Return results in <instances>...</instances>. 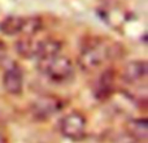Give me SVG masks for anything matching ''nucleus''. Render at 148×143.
Instances as JSON below:
<instances>
[{
	"mask_svg": "<svg viewBox=\"0 0 148 143\" xmlns=\"http://www.w3.org/2000/svg\"><path fill=\"white\" fill-rule=\"evenodd\" d=\"M121 47L112 39L91 36L83 42L78 55V65L83 72H97L118 59L121 55Z\"/></svg>",
	"mask_w": 148,
	"mask_h": 143,
	"instance_id": "obj_1",
	"label": "nucleus"
},
{
	"mask_svg": "<svg viewBox=\"0 0 148 143\" xmlns=\"http://www.w3.org/2000/svg\"><path fill=\"white\" fill-rule=\"evenodd\" d=\"M123 91L131 100L140 104L147 103V79L148 67L144 60H135L129 63L122 72Z\"/></svg>",
	"mask_w": 148,
	"mask_h": 143,
	"instance_id": "obj_2",
	"label": "nucleus"
},
{
	"mask_svg": "<svg viewBox=\"0 0 148 143\" xmlns=\"http://www.w3.org/2000/svg\"><path fill=\"white\" fill-rule=\"evenodd\" d=\"M36 61L40 74L53 83H65L74 76V64L72 59L61 54V51L47 55Z\"/></svg>",
	"mask_w": 148,
	"mask_h": 143,
	"instance_id": "obj_3",
	"label": "nucleus"
},
{
	"mask_svg": "<svg viewBox=\"0 0 148 143\" xmlns=\"http://www.w3.org/2000/svg\"><path fill=\"white\" fill-rule=\"evenodd\" d=\"M18 55L25 59L39 60L47 55L61 51V43L53 38H39L38 34L22 36L16 44Z\"/></svg>",
	"mask_w": 148,
	"mask_h": 143,
	"instance_id": "obj_4",
	"label": "nucleus"
},
{
	"mask_svg": "<svg viewBox=\"0 0 148 143\" xmlns=\"http://www.w3.org/2000/svg\"><path fill=\"white\" fill-rule=\"evenodd\" d=\"M40 18L38 17H21V16H9L0 22V31L5 35L14 36H30L35 35L42 30Z\"/></svg>",
	"mask_w": 148,
	"mask_h": 143,
	"instance_id": "obj_5",
	"label": "nucleus"
},
{
	"mask_svg": "<svg viewBox=\"0 0 148 143\" xmlns=\"http://www.w3.org/2000/svg\"><path fill=\"white\" fill-rule=\"evenodd\" d=\"M86 129V117L79 112H70L60 120V131L69 141L79 142L82 139H84Z\"/></svg>",
	"mask_w": 148,
	"mask_h": 143,
	"instance_id": "obj_6",
	"label": "nucleus"
},
{
	"mask_svg": "<svg viewBox=\"0 0 148 143\" xmlns=\"http://www.w3.org/2000/svg\"><path fill=\"white\" fill-rule=\"evenodd\" d=\"M64 107V102L53 95H42L31 103V112L36 120H48L59 113Z\"/></svg>",
	"mask_w": 148,
	"mask_h": 143,
	"instance_id": "obj_7",
	"label": "nucleus"
},
{
	"mask_svg": "<svg viewBox=\"0 0 148 143\" xmlns=\"http://www.w3.org/2000/svg\"><path fill=\"white\" fill-rule=\"evenodd\" d=\"M3 86L5 91L12 95H20L23 89V74L20 65L10 63L5 67L3 73Z\"/></svg>",
	"mask_w": 148,
	"mask_h": 143,
	"instance_id": "obj_8",
	"label": "nucleus"
},
{
	"mask_svg": "<svg viewBox=\"0 0 148 143\" xmlns=\"http://www.w3.org/2000/svg\"><path fill=\"white\" fill-rule=\"evenodd\" d=\"M114 87V76L110 70H105L99 77L96 85H95V95L100 99L108 98L113 91Z\"/></svg>",
	"mask_w": 148,
	"mask_h": 143,
	"instance_id": "obj_9",
	"label": "nucleus"
},
{
	"mask_svg": "<svg viewBox=\"0 0 148 143\" xmlns=\"http://www.w3.org/2000/svg\"><path fill=\"white\" fill-rule=\"evenodd\" d=\"M3 56H4V44L0 42V59H1Z\"/></svg>",
	"mask_w": 148,
	"mask_h": 143,
	"instance_id": "obj_10",
	"label": "nucleus"
},
{
	"mask_svg": "<svg viewBox=\"0 0 148 143\" xmlns=\"http://www.w3.org/2000/svg\"><path fill=\"white\" fill-rule=\"evenodd\" d=\"M0 143H3V138H1V137H0Z\"/></svg>",
	"mask_w": 148,
	"mask_h": 143,
	"instance_id": "obj_11",
	"label": "nucleus"
}]
</instances>
